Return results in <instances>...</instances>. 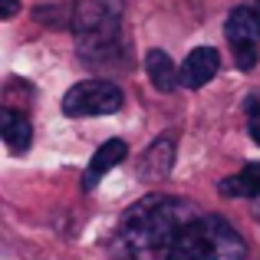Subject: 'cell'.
Masks as SVG:
<instances>
[{
  "label": "cell",
  "instance_id": "12",
  "mask_svg": "<svg viewBox=\"0 0 260 260\" xmlns=\"http://www.w3.org/2000/svg\"><path fill=\"white\" fill-rule=\"evenodd\" d=\"M217 191L221 198H260V161H247L237 175H228Z\"/></svg>",
  "mask_w": 260,
  "mask_h": 260
},
{
  "label": "cell",
  "instance_id": "10",
  "mask_svg": "<svg viewBox=\"0 0 260 260\" xmlns=\"http://www.w3.org/2000/svg\"><path fill=\"white\" fill-rule=\"evenodd\" d=\"M145 73L158 92H175L181 86V70L172 63V56L165 50H148L145 53Z\"/></svg>",
  "mask_w": 260,
  "mask_h": 260
},
{
  "label": "cell",
  "instance_id": "8",
  "mask_svg": "<svg viewBox=\"0 0 260 260\" xmlns=\"http://www.w3.org/2000/svg\"><path fill=\"white\" fill-rule=\"evenodd\" d=\"M221 70V53L214 46H194L181 63V86L184 89H201L204 83L217 76Z\"/></svg>",
  "mask_w": 260,
  "mask_h": 260
},
{
  "label": "cell",
  "instance_id": "7",
  "mask_svg": "<svg viewBox=\"0 0 260 260\" xmlns=\"http://www.w3.org/2000/svg\"><path fill=\"white\" fill-rule=\"evenodd\" d=\"M175 155H178V135L175 132H165L152 142V145L142 152L139 158V178L145 184H158L172 175L175 168Z\"/></svg>",
  "mask_w": 260,
  "mask_h": 260
},
{
  "label": "cell",
  "instance_id": "11",
  "mask_svg": "<svg viewBox=\"0 0 260 260\" xmlns=\"http://www.w3.org/2000/svg\"><path fill=\"white\" fill-rule=\"evenodd\" d=\"M0 122H4V145L10 148L13 155L30 152V145H33V125H30V119H26V112L4 109Z\"/></svg>",
  "mask_w": 260,
  "mask_h": 260
},
{
  "label": "cell",
  "instance_id": "5",
  "mask_svg": "<svg viewBox=\"0 0 260 260\" xmlns=\"http://www.w3.org/2000/svg\"><path fill=\"white\" fill-rule=\"evenodd\" d=\"M76 53L83 56L86 66L122 70L128 56V43L122 37V26H112V30H99V33H89V37H76Z\"/></svg>",
  "mask_w": 260,
  "mask_h": 260
},
{
  "label": "cell",
  "instance_id": "3",
  "mask_svg": "<svg viewBox=\"0 0 260 260\" xmlns=\"http://www.w3.org/2000/svg\"><path fill=\"white\" fill-rule=\"evenodd\" d=\"M125 102L122 89L109 79H86L76 83L63 95V112L70 119H95V115H115Z\"/></svg>",
  "mask_w": 260,
  "mask_h": 260
},
{
  "label": "cell",
  "instance_id": "1",
  "mask_svg": "<svg viewBox=\"0 0 260 260\" xmlns=\"http://www.w3.org/2000/svg\"><path fill=\"white\" fill-rule=\"evenodd\" d=\"M194 201L175 194H145L119 224V247L128 260H165L178 231L198 214Z\"/></svg>",
  "mask_w": 260,
  "mask_h": 260
},
{
  "label": "cell",
  "instance_id": "2",
  "mask_svg": "<svg viewBox=\"0 0 260 260\" xmlns=\"http://www.w3.org/2000/svg\"><path fill=\"white\" fill-rule=\"evenodd\" d=\"M247 241L221 214L198 211L172 241L165 260H244Z\"/></svg>",
  "mask_w": 260,
  "mask_h": 260
},
{
  "label": "cell",
  "instance_id": "6",
  "mask_svg": "<svg viewBox=\"0 0 260 260\" xmlns=\"http://www.w3.org/2000/svg\"><path fill=\"white\" fill-rule=\"evenodd\" d=\"M70 13H73L70 30L76 33V37H89V33L122 26L125 0H76V4L70 7Z\"/></svg>",
  "mask_w": 260,
  "mask_h": 260
},
{
  "label": "cell",
  "instance_id": "13",
  "mask_svg": "<svg viewBox=\"0 0 260 260\" xmlns=\"http://www.w3.org/2000/svg\"><path fill=\"white\" fill-rule=\"evenodd\" d=\"M244 112H247V132H250V139L260 145V99H257V95H247Z\"/></svg>",
  "mask_w": 260,
  "mask_h": 260
},
{
  "label": "cell",
  "instance_id": "14",
  "mask_svg": "<svg viewBox=\"0 0 260 260\" xmlns=\"http://www.w3.org/2000/svg\"><path fill=\"white\" fill-rule=\"evenodd\" d=\"M0 4H4V7H0V17H4V20L17 17V0H0Z\"/></svg>",
  "mask_w": 260,
  "mask_h": 260
},
{
  "label": "cell",
  "instance_id": "4",
  "mask_svg": "<svg viewBox=\"0 0 260 260\" xmlns=\"http://www.w3.org/2000/svg\"><path fill=\"white\" fill-rule=\"evenodd\" d=\"M224 37L231 43L237 70L250 73L260 56V13L254 7H234L224 20Z\"/></svg>",
  "mask_w": 260,
  "mask_h": 260
},
{
  "label": "cell",
  "instance_id": "9",
  "mask_svg": "<svg viewBox=\"0 0 260 260\" xmlns=\"http://www.w3.org/2000/svg\"><path fill=\"white\" fill-rule=\"evenodd\" d=\"M125 155H128V145L122 139H109L106 145H99L83 172V191H92L112 168H119V161H125Z\"/></svg>",
  "mask_w": 260,
  "mask_h": 260
}]
</instances>
